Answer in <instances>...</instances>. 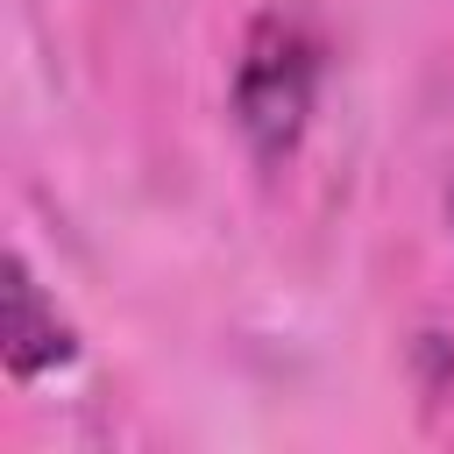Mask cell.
<instances>
[{
    "label": "cell",
    "mask_w": 454,
    "mask_h": 454,
    "mask_svg": "<svg viewBox=\"0 0 454 454\" xmlns=\"http://www.w3.org/2000/svg\"><path fill=\"white\" fill-rule=\"evenodd\" d=\"M312 92H319V43L298 14H262L241 43L234 64V128L248 135L255 163H284L312 121Z\"/></svg>",
    "instance_id": "obj_1"
},
{
    "label": "cell",
    "mask_w": 454,
    "mask_h": 454,
    "mask_svg": "<svg viewBox=\"0 0 454 454\" xmlns=\"http://www.w3.org/2000/svg\"><path fill=\"white\" fill-rule=\"evenodd\" d=\"M71 355H78V340L57 319V305L43 298L28 255H7V376L14 383H35V376L64 369Z\"/></svg>",
    "instance_id": "obj_2"
}]
</instances>
